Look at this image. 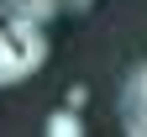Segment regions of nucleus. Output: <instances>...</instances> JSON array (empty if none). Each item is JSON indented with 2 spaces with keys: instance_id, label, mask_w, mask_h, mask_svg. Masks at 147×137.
<instances>
[{
  "instance_id": "20e7f679",
  "label": "nucleus",
  "mask_w": 147,
  "mask_h": 137,
  "mask_svg": "<svg viewBox=\"0 0 147 137\" xmlns=\"http://www.w3.org/2000/svg\"><path fill=\"white\" fill-rule=\"evenodd\" d=\"M47 132H53V137H79L84 127H79L74 111H53V116H47Z\"/></svg>"
},
{
  "instance_id": "f257e3e1",
  "label": "nucleus",
  "mask_w": 147,
  "mask_h": 137,
  "mask_svg": "<svg viewBox=\"0 0 147 137\" xmlns=\"http://www.w3.org/2000/svg\"><path fill=\"white\" fill-rule=\"evenodd\" d=\"M42 63H47V37H42V21L5 16V21H0V90L32 79Z\"/></svg>"
},
{
  "instance_id": "f03ea898",
  "label": "nucleus",
  "mask_w": 147,
  "mask_h": 137,
  "mask_svg": "<svg viewBox=\"0 0 147 137\" xmlns=\"http://www.w3.org/2000/svg\"><path fill=\"white\" fill-rule=\"evenodd\" d=\"M121 127L131 137H147V63H137L121 90Z\"/></svg>"
},
{
  "instance_id": "7ed1b4c3",
  "label": "nucleus",
  "mask_w": 147,
  "mask_h": 137,
  "mask_svg": "<svg viewBox=\"0 0 147 137\" xmlns=\"http://www.w3.org/2000/svg\"><path fill=\"white\" fill-rule=\"evenodd\" d=\"M0 5H5V16H26V21H53V16H79V11H89L95 5V0H0Z\"/></svg>"
}]
</instances>
